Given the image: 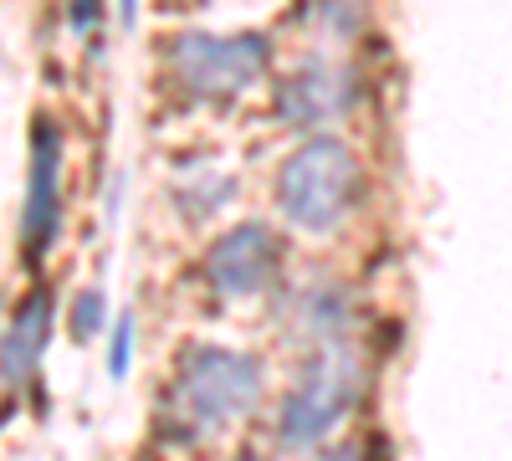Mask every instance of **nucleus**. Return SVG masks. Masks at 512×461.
<instances>
[{"label":"nucleus","mask_w":512,"mask_h":461,"mask_svg":"<svg viewBox=\"0 0 512 461\" xmlns=\"http://www.w3.org/2000/svg\"><path fill=\"white\" fill-rule=\"evenodd\" d=\"M47 328H52V298H47V287H41L21 303L6 344H0V374H6L11 385L31 380V369L41 364V349H47Z\"/></svg>","instance_id":"6e6552de"},{"label":"nucleus","mask_w":512,"mask_h":461,"mask_svg":"<svg viewBox=\"0 0 512 461\" xmlns=\"http://www.w3.org/2000/svg\"><path fill=\"white\" fill-rule=\"evenodd\" d=\"M128 364H134V313H123L113 323V354H108V374L113 380H123Z\"/></svg>","instance_id":"9d476101"},{"label":"nucleus","mask_w":512,"mask_h":461,"mask_svg":"<svg viewBox=\"0 0 512 461\" xmlns=\"http://www.w3.org/2000/svg\"><path fill=\"white\" fill-rule=\"evenodd\" d=\"M282 118L287 123H328L338 113H349L354 103V72L349 67H338V62H303L287 82H282Z\"/></svg>","instance_id":"423d86ee"},{"label":"nucleus","mask_w":512,"mask_h":461,"mask_svg":"<svg viewBox=\"0 0 512 461\" xmlns=\"http://www.w3.org/2000/svg\"><path fill=\"white\" fill-rule=\"evenodd\" d=\"M103 292L93 287V292H82V298L72 303V333H77V339H93V333L103 328Z\"/></svg>","instance_id":"1a4fd4ad"},{"label":"nucleus","mask_w":512,"mask_h":461,"mask_svg":"<svg viewBox=\"0 0 512 461\" xmlns=\"http://www.w3.org/2000/svg\"><path fill=\"white\" fill-rule=\"evenodd\" d=\"M169 62H175V77L195 98H231L267 67V36H256V31H241V36L185 31L169 47Z\"/></svg>","instance_id":"20e7f679"},{"label":"nucleus","mask_w":512,"mask_h":461,"mask_svg":"<svg viewBox=\"0 0 512 461\" xmlns=\"http://www.w3.org/2000/svg\"><path fill=\"white\" fill-rule=\"evenodd\" d=\"M318 461H364V451H359V446H333V451L318 456Z\"/></svg>","instance_id":"f8f14e48"},{"label":"nucleus","mask_w":512,"mask_h":461,"mask_svg":"<svg viewBox=\"0 0 512 461\" xmlns=\"http://www.w3.org/2000/svg\"><path fill=\"white\" fill-rule=\"evenodd\" d=\"M359 200V159L338 139H308L277 170V211L308 236H328Z\"/></svg>","instance_id":"f03ea898"},{"label":"nucleus","mask_w":512,"mask_h":461,"mask_svg":"<svg viewBox=\"0 0 512 461\" xmlns=\"http://www.w3.org/2000/svg\"><path fill=\"white\" fill-rule=\"evenodd\" d=\"M77 31H98V0H67Z\"/></svg>","instance_id":"9b49d317"},{"label":"nucleus","mask_w":512,"mask_h":461,"mask_svg":"<svg viewBox=\"0 0 512 461\" xmlns=\"http://www.w3.org/2000/svg\"><path fill=\"white\" fill-rule=\"evenodd\" d=\"M277 236L267 226H236L205 251V277L221 298H256L277 277Z\"/></svg>","instance_id":"39448f33"},{"label":"nucleus","mask_w":512,"mask_h":461,"mask_svg":"<svg viewBox=\"0 0 512 461\" xmlns=\"http://www.w3.org/2000/svg\"><path fill=\"white\" fill-rule=\"evenodd\" d=\"M262 400V364L236 349H190L164 390V431L175 441H200L236 426Z\"/></svg>","instance_id":"f257e3e1"},{"label":"nucleus","mask_w":512,"mask_h":461,"mask_svg":"<svg viewBox=\"0 0 512 461\" xmlns=\"http://www.w3.org/2000/svg\"><path fill=\"white\" fill-rule=\"evenodd\" d=\"M123 21H134V0H123Z\"/></svg>","instance_id":"ddd939ff"},{"label":"nucleus","mask_w":512,"mask_h":461,"mask_svg":"<svg viewBox=\"0 0 512 461\" xmlns=\"http://www.w3.org/2000/svg\"><path fill=\"white\" fill-rule=\"evenodd\" d=\"M359 395V359L344 349V344H323L303 374H297V385L287 390L282 400V415H277V431L287 446H313L323 441L338 421L349 415Z\"/></svg>","instance_id":"7ed1b4c3"},{"label":"nucleus","mask_w":512,"mask_h":461,"mask_svg":"<svg viewBox=\"0 0 512 461\" xmlns=\"http://www.w3.org/2000/svg\"><path fill=\"white\" fill-rule=\"evenodd\" d=\"M57 175H62V149L52 123H36V149H31V185H26V216H21V241L26 257H41L57 236Z\"/></svg>","instance_id":"0eeeda50"}]
</instances>
